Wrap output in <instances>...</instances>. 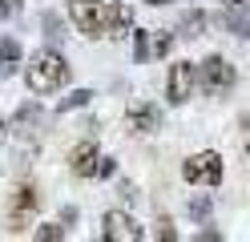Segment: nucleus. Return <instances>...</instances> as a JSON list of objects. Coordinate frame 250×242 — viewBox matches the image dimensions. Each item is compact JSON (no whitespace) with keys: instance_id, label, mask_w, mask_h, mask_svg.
Returning a JSON list of instances; mask_svg holds the SVG:
<instances>
[{"instance_id":"1","label":"nucleus","mask_w":250,"mask_h":242,"mask_svg":"<svg viewBox=\"0 0 250 242\" xmlns=\"http://www.w3.org/2000/svg\"><path fill=\"white\" fill-rule=\"evenodd\" d=\"M69 81V61L57 53V48H41V53H33V61L24 65V85L33 93H57L61 85Z\"/></svg>"},{"instance_id":"2","label":"nucleus","mask_w":250,"mask_h":242,"mask_svg":"<svg viewBox=\"0 0 250 242\" xmlns=\"http://www.w3.org/2000/svg\"><path fill=\"white\" fill-rule=\"evenodd\" d=\"M234 81H238V69H234L226 57H218V53H210L206 61L198 65V89H202V93H210V97L230 93V89H234Z\"/></svg>"},{"instance_id":"3","label":"nucleus","mask_w":250,"mask_h":242,"mask_svg":"<svg viewBox=\"0 0 250 242\" xmlns=\"http://www.w3.org/2000/svg\"><path fill=\"white\" fill-rule=\"evenodd\" d=\"M105 0H69V21L77 24V32L89 41L105 37Z\"/></svg>"},{"instance_id":"4","label":"nucleus","mask_w":250,"mask_h":242,"mask_svg":"<svg viewBox=\"0 0 250 242\" xmlns=\"http://www.w3.org/2000/svg\"><path fill=\"white\" fill-rule=\"evenodd\" d=\"M182 177L190 186H222V157L214 150H202L182 161Z\"/></svg>"},{"instance_id":"5","label":"nucleus","mask_w":250,"mask_h":242,"mask_svg":"<svg viewBox=\"0 0 250 242\" xmlns=\"http://www.w3.org/2000/svg\"><path fill=\"white\" fill-rule=\"evenodd\" d=\"M194 89H198V65L194 61H174L169 73H166V101L169 105H186Z\"/></svg>"},{"instance_id":"6","label":"nucleus","mask_w":250,"mask_h":242,"mask_svg":"<svg viewBox=\"0 0 250 242\" xmlns=\"http://www.w3.org/2000/svg\"><path fill=\"white\" fill-rule=\"evenodd\" d=\"M101 238H109V242H142L146 230L137 226L133 214H125V210H109V214L101 218Z\"/></svg>"},{"instance_id":"7","label":"nucleus","mask_w":250,"mask_h":242,"mask_svg":"<svg viewBox=\"0 0 250 242\" xmlns=\"http://www.w3.org/2000/svg\"><path fill=\"white\" fill-rule=\"evenodd\" d=\"M37 206H41V194H37V186H21L17 194H12V206H8V230H24V222L37 214Z\"/></svg>"},{"instance_id":"8","label":"nucleus","mask_w":250,"mask_h":242,"mask_svg":"<svg viewBox=\"0 0 250 242\" xmlns=\"http://www.w3.org/2000/svg\"><path fill=\"white\" fill-rule=\"evenodd\" d=\"M133 32V4H125V0H113V4L105 8V37H129Z\"/></svg>"},{"instance_id":"9","label":"nucleus","mask_w":250,"mask_h":242,"mask_svg":"<svg viewBox=\"0 0 250 242\" xmlns=\"http://www.w3.org/2000/svg\"><path fill=\"white\" fill-rule=\"evenodd\" d=\"M125 125H129V133H158L162 129V109L142 101V105H133L129 113H125Z\"/></svg>"},{"instance_id":"10","label":"nucleus","mask_w":250,"mask_h":242,"mask_svg":"<svg viewBox=\"0 0 250 242\" xmlns=\"http://www.w3.org/2000/svg\"><path fill=\"white\" fill-rule=\"evenodd\" d=\"M97 161H101V150L93 141H81V145H73V154H69V170L77 177H97Z\"/></svg>"},{"instance_id":"11","label":"nucleus","mask_w":250,"mask_h":242,"mask_svg":"<svg viewBox=\"0 0 250 242\" xmlns=\"http://www.w3.org/2000/svg\"><path fill=\"white\" fill-rule=\"evenodd\" d=\"M222 28L234 32V37H250V8H246V4H226Z\"/></svg>"},{"instance_id":"12","label":"nucleus","mask_w":250,"mask_h":242,"mask_svg":"<svg viewBox=\"0 0 250 242\" xmlns=\"http://www.w3.org/2000/svg\"><path fill=\"white\" fill-rule=\"evenodd\" d=\"M210 28V16L202 12V8H190V12H182V21H178V32L186 41H194V37H202V32Z\"/></svg>"},{"instance_id":"13","label":"nucleus","mask_w":250,"mask_h":242,"mask_svg":"<svg viewBox=\"0 0 250 242\" xmlns=\"http://www.w3.org/2000/svg\"><path fill=\"white\" fill-rule=\"evenodd\" d=\"M17 61H21V41L17 37H4L0 41V73H17Z\"/></svg>"},{"instance_id":"14","label":"nucleus","mask_w":250,"mask_h":242,"mask_svg":"<svg viewBox=\"0 0 250 242\" xmlns=\"http://www.w3.org/2000/svg\"><path fill=\"white\" fill-rule=\"evenodd\" d=\"M89 101H93V89H73V93L65 97V101L57 105V113H73V109H85Z\"/></svg>"},{"instance_id":"15","label":"nucleus","mask_w":250,"mask_h":242,"mask_svg":"<svg viewBox=\"0 0 250 242\" xmlns=\"http://www.w3.org/2000/svg\"><path fill=\"white\" fill-rule=\"evenodd\" d=\"M37 238L41 242H61V238H69V226L65 222H44V226H37Z\"/></svg>"},{"instance_id":"16","label":"nucleus","mask_w":250,"mask_h":242,"mask_svg":"<svg viewBox=\"0 0 250 242\" xmlns=\"http://www.w3.org/2000/svg\"><path fill=\"white\" fill-rule=\"evenodd\" d=\"M149 57H153V48H149V32L133 28V61H149Z\"/></svg>"},{"instance_id":"17","label":"nucleus","mask_w":250,"mask_h":242,"mask_svg":"<svg viewBox=\"0 0 250 242\" xmlns=\"http://www.w3.org/2000/svg\"><path fill=\"white\" fill-rule=\"evenodd\" d=\"M190 218L194 222H206L210 218V194H198V198L190 202Z\"/></svg>"},{"instance_id":"18","label":"nucleus","mask_w":250,"mask_h":242,"mask_svg":"<svg viewBox=\"0 0 250 242\" xmlns=\"http://www.w3.org/2000/svg\"><path fill=\"white\" fill-rule=\"evenodd\" d=\"M33 121H41V105H33V101L21 105V109H17V117H12V125H33Z\"/></svg>"},{"instance_id":"19","label":"nucleus","mask_w":250,"mask_h":242,"mask_svg":"<svg viewBox=\"0 0 250 242\" xmlns=\"http://www.w3.org/2000/svg\"><path fill=\"white\" fill-rule=\"evenodd\" d=\"M169 48H174V32H158V41H153V57H166Z\"/></svg>"},{"instance_id":"20","label":"nucleus","mask_w":250,"mask_h":242,"mask_svg":"<svg viewBox=\"0 0 250 242\" xmlns=\"http://www.w3.org/2000/svg\"><path fill=\"white\" fill-rule=\"evenodd\" d=\"M153 234L166 238V242H174V238H178V230H174V222H169V218H158V230H153Z\"/></svg>"},{"instance_id":"21","label":"nucleus","mask_w":250,"mask_h":242,"mask_svg":"<svg viewBox=\"0 0 250 242\" xmlns=\"http://www.w3.org/2000/svg\"><path fill=\"white\" fill-rule=\"evenodd\" d=\"M44 28H49V41H61V37H65V32H61V21H57L53 12H44Z\"/></svg>"},{"instance_id":"22","label":"nucleus","mask_w":250,"mask_h":242,"mask_svg":"<svg viewBox=\"0 0 250 242\" xmlns=\"http://www.w3.org/2000/svg\"><path fill=\"white\" fill-rule=\"evenodd\" d=\"M21 12V0H0V21H12Z\"/></svg>"},{"instance_id":"23","label":"nucleus","mask_w":250,"mask_h":242,"mask_svg":"<svg viewBox=\"0 0 250 242\" xmlns=\"http://www.w3.org/2000/svg\"><path fill=\"white\" fill-rule=\"evenodd\" d=\"M113 174H117V161L113 157H101L97 161V177H113Z\"/></svg>"},{"instance_id":"24","label":"nucleus","mask_w":250,"mask_h":242,"mask_svg":"<svg viewBox=\"0 0 250 242\" xmlns=\"http://www.w3.org/2000/svg\"><path fill=\"white\" fill-rule=\"evenodd\" d=\"M61 222H65V226H69V222H77V206H65V214H61Z\"/></svg>"},{"instance_id":"25","label":"nucleus","mask_w":250,"mask_h":242,"mask_svg":"<svg viewBox=\"0 0 250 242\" xmlns=\"http://www.w3.org/2000/svg\"><path fill=\"white\" fill-rule=\"evenodd\" d=\"M8 129H12V125H4V121H0V145H4V137H8Z\"/></svg>"},{"instance_id":"26","label":"nucleus","mask_w":250,"mask_h":242,"mask_svg":"<svg viewBox=\"0 0 250 242\" xmlns=\"http://www.w3.org/2000/svg\"><path fill=\"white\" fill-rule=\"evenodd\" d=\"M222 4H246V0H222Z\"/></svg>"},{"instance_id":"27","label":"nucleus","mask_w":250,"mask_h":242,"mask_svg":"<svg viewBox=\"0 0 250 242\" xmlns=\"http://www.w3.org/2000/svg\"><path fill=\"white\" fill-rule=\"evenodd\" d=\"M149 4H166V0H149Z\"/></svg>"}]
</instances>
